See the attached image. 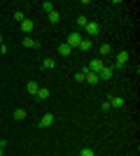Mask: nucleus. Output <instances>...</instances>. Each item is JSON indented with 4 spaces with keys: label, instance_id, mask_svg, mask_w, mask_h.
<instances>
[{
    "label": "nucleus",
    "instance_id": "nucleus-1",
    "mask_svg": "<svg viewBox=\"0 0 140 156\" xmlns=\"http://www.w3.org/2000/svg\"><path fill=\"white\" fill-rule=\"evenodd\" d=\"M82 40H84V37H82L80 33H77V30H73V33H70V35H68V40H66V44L70 47V49H80V44H82Z\"/></svg>",
    "mask_w": 140,
    "mask_h": 156
},
{
    "label": "nucleus",
    "instance_id": "nucleus-2",
    "mask_svg": "<svg viewBox=\"0 0 140 156\" xmlns=\"http://www.w3.org/2000/svg\"><path fill=\"white\" fill-rule=\"evenodd\" d=\"M103 68H105V63H103V61H100V58H93V61H89V63H87V68H84V70H87V72H93V75H98Z\"/></svg>",
    "mask_w": 140,
    "mask_h": 156
},
{
    "label": "nucleus",
    "instance_id": "nucleus-3",
    "mask_svg": "<svg viewBox=\"0 0 140 156\" xmlns=\"http://www.w3.org/2000/svg\"><path fill=\"white\" fill-rule=\"evenodd\" d=\"M112 75H114V65H105V68L98 72V79L107 82V79H112Z\"/></svg>",
    "mask_w": 140,
    "mask_h": 156
},
{
    "label": "nucleus",
    "instance_id": "nucleus-4",
    "mask_svg": "<svg viewBox=\"0 0 140 156\" xmlns=\"http://www.w3.org/2000/svg\"><path fill=\"white\" fill-rule=\"evenodd\" d=\"M84 30H87V35H89V40H91V37H96V35H98V30H100V26H98V23H96V21H89L87 26H84Z\"/></svg>",
    "mask_w": 140,
    "mask_h": 156
},
{
    "label": "nucleus",
    "instance_id": "nucleus-5",
    "mask_svg": "<svg viewBox=\"0 0 140 156\" xmlns=\"http://www.w3.org/2000/svg\"><path fill=\"white\" fill-rule=\"evenodd\" d=\"M107 103H110V107H114V110H121L126 100H124V98H119V96H110V98H107Z\"/></svg>",
    "mask_w": 140,
    "mask_h": 156
},
{
    "label": "nucleus",
    "instance_id": "nucleus-6",
    "mask_svg": "<svg viewBox=\"0 0 140 156\" xmlns=\"http://www.w3.org/2000/svg\"><path fill=\"white\" fill-rule=\"evenodd\" d=\"M52 124H54V114H52V112L42 114V119H40V128H49Z\"/></svg>",
    "mask_w": 140,
    "mask_h": 156
},
{
    "label": "nucleus",
    "instance_id": "nucleus-7",
    "mask_svg": "<svg viewBox=\"0 0 140 156\" xmlns=\"http://www.w3.org/2000/svg\"><path fill=\"white\" fill-rule=\"evenodd\" d=\"M21 33H23V35H28V33H31V30H33V28H35V23H33V21H31V19H23V21H21Z\"/></svg>",
    "mask_w": 140,
    "mask_h": 156
},
{
    "label": "nucleus",
    "instance_id": "nucleus-8",
    "mask_svg": "<svg viewBox=\"0 0 140 156\" xmlns=\"http://www.w3.org/2000/svg\"><path fill=\"white\" fill-rule=\"evenodd\" d=\"M128 63V51H119L117 54V63H114V68H121V65Z\"/></svg>",
    "mask_w": 140,
    "mask_h": 156
},
{
    "label": "nucleus",
    "instance_id": "nucleus-9",
    "mask_svg": "<svg viewBox=\"0 0 140 156\" xmlns=\"http://www.w3.org/2000/svg\"><path fill=\"white\" fill-rule=\"evenodd\" d=\"M35 98H38V100H47V98H49V89H45V86H42V89H38Z\"/></svg>",
    "mask_w": 140,
    "mask_h": 156
},
{
    "label": "nucleus",
    "instance_id": "nucleus-10",
    "mask_svg": "<svg viewBox=\"0 0 140 156\" xmlns=\"http://www.w3.org/2000/svg\"><path fill=\"white\" fill-rule=\"evenodd\" d=\"M59 54H61V56H63V58H66V56H70V54H73V49H70V47H68L66 42H63V44L59 47Z\"/></svg>",
    "mask_w": 140,
    "mask_h": 156
},
{
    "label": "nucleus",
    "instance_id": "nucleus-11",
    "mask_svg": "<svg viewBox=\"0 0 140 156\" xmlns=\"http://www.w3.org/2000/svg\"><path fill=\"white\" fill-rule=\"evenodd\" d=\"M26 89H28V93H31V96H35V93H38V89H40V84H38V82H28Z\"/></svg>",
    "mask_w": 140,
    "mask_h": 156
},
{
    "label": "nucleus",
    "instance_id": "nucleus-12",
    "mask_svg": "<svg viewBox=\"0 0 140 156\" xmlns=\"http://www.w3.org/2000/svg\"><path fill=\"white\" fill-rule=\"evenodd\" d=\"M98 54H100V56H107V54H112V44H100V47H98Z\"/></svg>",
    "mask_w": 140,
    "mask_h": 156
},
{
    "label": "nucleus",
    "instance_id": "nucleus-13",
    "mask_svg": "<svg viewBox=\"0 0 140 156\" xmlns=\"http://www.w3.org/2000/svg\"><path fill=\"white\" fill-rule=\"evenodd\" d=\"M91 47H93V40L84 37V40H82V44H80V49H82V51H87V49H91Z\"/></svg>",
    "mask_w": 140,
    "mask_h": 156
},
{
    "label": "nucleus",
    "instance_id": "nucleus-14",
    "mask_svg": "<svg viewBox=\"0 0 140 156\" xmlns=\"http://www.w3.org/2000/svg\"><path fill=\"white\" fill-rule=\"evenodd\" d=\"M42 68H45V70H52V68H56V61L54 58H45L42 61Z\"/></svg>",
    "mask_w": 140,
    "mask_h": 156
},
{
    "label": "nucleus",
    "instance_id": "nucleus-15",
    "mask_svg": "<svg viewBox=\"0 0 140 156\" xmlns=\"http://www.w3.org/2000/svg\"><path fill=\"white\" fill-rule=\"evenodd\" d=\"M23 47H40V42H38V40H33V37H23Z\"/></svg>",
    "mask_w": 140,
    "mask_h": 156
},
{
    "label": "nucleus",
    "instance_id": "nucleus-16",
    "mask_svg": "<svg viewBox=\"0 0 140 156\" xmlns=\"http://www.w3.org/2000/svg\"><path fill=\"white\" fill-rule=\"evenodd\" d=\"M14 119H16V121H23V119H26V110H14Z\"/></svg>",
    "mask_w": 140,
    "mask_h": 156
},
{
    "label": "nucleus",
    "instance_id": "nucleus-17",
    "mask_svg": "<svg viewBox=\"0 0 140 156\" xmlns=\"http://www.w3.org/2000/svg\"><path fill=\"white\" fill-rule=\"evenodd\" d=\"M49 21H52V23H59V21H61V14L56 12V9H54V12H49Z\"/></svg>",
    "mask_w": 140,
    "mask_h": 156
},
{
    "label": "nucleus",
    "instance_id": "nucleus-18",
    "mask_svg": "<svg viewBox=\"0 0 140 156\" xmlns=\"http://www.w3.org/2000/svg\"><path fill=\"white\" fill-rule=\"evenodd\" d=\"M80 156H96V151L91 147H84V149H80Z\"/></svg>",
    "mask_w": 140,
    "mask_h": 156
},
{
    "label": "nucleus",
    "instance_id": "nucleus-19",
    "mask_svg": "<svg viewBox=\"0 0 140 156\" xmlns=\"http://www.w3.org/2000/svg\"><path fill=\"white\" fill-rule=\"evenodd\" d=\"M42 9H45L47 14H49V12H54V2H49V0H45V2H42Z\"/></svg>",
    "mask_w": 140,
    "mask_h": 156
},
{
    "label": "nucleus",
    "instance_id": "nucleus-20",
    "mask_svg": "<svg viewBox=\"0 0 140 156\" xmlns=\"http://www.w3.org/2000/svg\"><path fill=\"white\" fill-rule=\"evenodd\" d=\"M87 23H89V19H87V16H82V14H80V16H77V26H80V28H84V26H87Z\"/></svg>",
    "mask_w": 140,
    "mask_h": 156
},
{
    "label": "nucleus",
    "instance_id": "nucleus-21",
    "mask_svg": "<svg viewBox=\"0 0 140 156\" xmlns=\"http://www.w3.org/2000/svg\"><path fill=\"white\" fill-rule=\"evenodd\" d=\"M100 110L107 112V110H112V107H110V103H107V100H103V103H100Z\"/></svg>",
    "mask_w": 140,
    "mask_h": 156
},
{
    "label": "nucleus",
    "instance_id": "nucleus-22",
    "mask_svg": "<svg viewBox=\"0 0 140 156\" xmlns=\"http://www.w3.org/2000/svg\"><path fill=\"white\" fill-rule=\"evenodd\" d=\"M75 79H77V82H84V70L77 72V75H75Z\"/></svg>",
    "mask_w": 140,
    "mask_h": 156
},
{
    "label": "nucleus",
    "instance_id": "nucleus-23",
    "mask_svg": "<svg viewBox=\"0 0 140 156\" xmlns=\"http://www.w3.org/2000/svg\"><path fill=\"white\" fill-rule=\"evenodd\" d=\"M14 19L21 23V21H23V12H14Z\"/></svg>",
    "mask_w": 140,
    "mask_h": 156
},
{
    "label": "nucleus",
    "instance_id": "nucleus-24",
    "mask_svg": "<svg viewBox=\"0 0 140 156\" xmlns=\"http://www.w3.org/2000/svg\"><path fill=\"white\" fill-rule=\"evenodd\" d=\"M2 154H5V149H2V147H0V156H2Z\"/></svg>",
    "mask_w": 140,
    "mask_h": 156
},
{
    "label": "nucleus",
    "instance_id": "nucleus-25",
    "mask_svg": "<svg viewBox=\"0 0 140 156\" xmlns=\"http://www.w3.org/2000/svg\"><path fill=\"white\" fill-rule=\"evenodd\" d=\"M0 44H2V35H0Z\"/></svg>",
    "mask_w": 140,
    "mask_h": 156
},
{
    "label": "nucleus",
    "instance_id": "nucleus-26",
    "mask_svg": "<svg viewBox=\"0 0 140 156\" xmlns=\"http://www.w3.org/2000/svg\"><path fill=\"white\" fill-rule=\"evenodd\" d=\"M0 121H2V117H0Z\"/></svg>",
    "mask_w": 140,
    "mask_h": 156
}]
</instances>
